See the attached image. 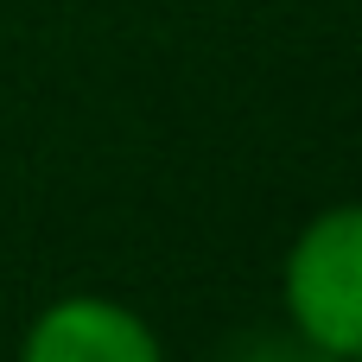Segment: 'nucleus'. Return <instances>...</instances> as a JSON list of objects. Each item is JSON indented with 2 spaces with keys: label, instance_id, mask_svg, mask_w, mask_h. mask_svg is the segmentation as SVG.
<instances>
[{
  "label": "nucleus",
  "instance_id": "f257e3e1",
  "mask_svg": "<svg viewBox=\"0 0 362 362\" xmlns=\"http://www.w3.org/2000/svg\"><path fill=\"white\" fill-rule=\"evenodd\" d=\"M293 331L337 362H362V204L312 216L286 255Z\"/></svg>",
  "mask_w": 362,
  "mask_h": 362
},
{
  "label": "nucleus",
  "instance_id": "f03ea898",
  "mask_svg": "<svg viewBox=\"0 0 362 362\" xmlns=\"http://www.w3.org/2000/svg\"><path fill=\"white\" fill-rule=\"evenodd\" d=\"M19 362H165L153 325L115 299H57L25 331Z\"/></svg>",
  "mask_w": 362,
  "mask_h": 362
},
{
  "label": "nucleus",
  "instance_id": "7ed1b4c3",
  "mask_svg": "<svg viewBox=\"0 0 362 362\" xmlns=\"http://www.w3.org/2000/svg\"><path fill=\"white\" fill-rule=\"evenodd\" d=\"M235 362H337V356H331V350H318L312 337H299V331H293V337H255Z\"/></svg>",
  "mask_w": 362,
  "mask_h": 362
}]
</instances>
